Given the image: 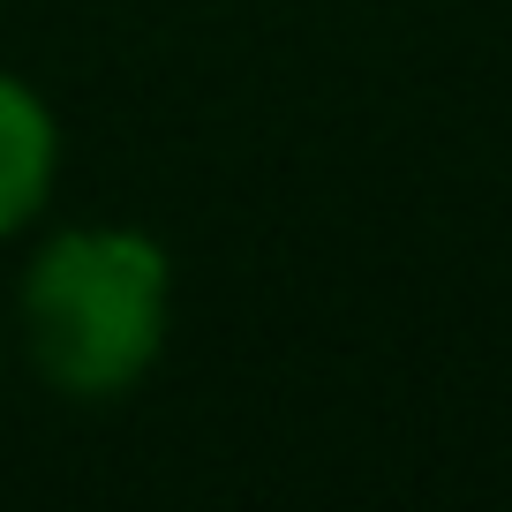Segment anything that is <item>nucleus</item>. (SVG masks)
I'll return each mask as SVG.
<instances>
[{"label":"nucleus","mask_w":512,"mask_h":512,"mask_svg":"<svg viewBox=\"0 0 512 512\" xmlns=\"http://www.w3.org/2000/svg\"><path fill=\"white\" fill-rule=\"evenodd\" d=\"M16 332L61 400L98 407L136 392L174 332L166 241L128 219H76L38 234L16 279Z\"/></svg>","instance_id":"f257e3e1"},{"label":"nucleus","mask_w":512,"mask_h":512,"mask_svg":"<svg viewBox=\"0 0 512 512\" xmlns=\"http://www.w3.org/2000/svg\"><path fill=\"white\" fill-rule=\"evenodd\" d=\"M61 181V121H53L46 91L16 68H0V241H16L38 226Z\"/></svg>","instance_id":"f03ea898"}]
</instances>
